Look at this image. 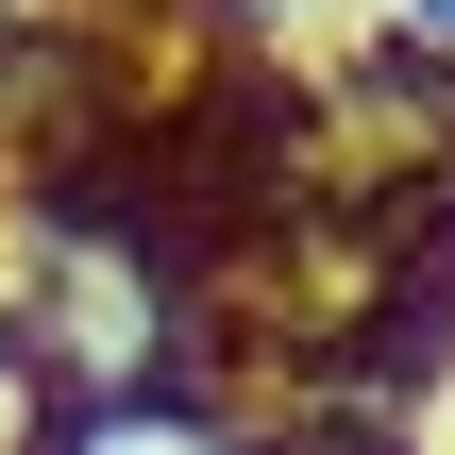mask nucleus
Masks as SVG:
<instances>
[{"instance_id": "39448f33", "label": "nucleus", "mask_w": 455, "mask_h": 455, "mask_svg": "<svg viewBox=\"0 0 455 455\" xmlns=\"http://www.w3.org/2000/svg\"><path fill=\"white\" fill-rule=\"evenodd\" d=\"M34 405L51 388H34V338H17V287H0V439H34Z\"/></svg>"}, {"instance_id": "7ed1b4c3", "label": "nucleus", "mask_w": 455, "mask_h": 455, "mask_svg": "<svg viewBox=\"0 0 455 455\" xmlns=\"http://www.w3.org/2000/svg\"><path fill=\"white\" fill-rule=\"evenodd\" d=\"M270 455H422V405H371V388H304Z\"/></svg>"}, {"instance_id": "423d86ee", "label": "nucleus", "mask_w": 455, "mask_h": 455, "mask_svg": "<svg viewBox=\"0 0 455 455\" xmlns=\"http://www.w3.org/2000/svg\"><path fill=\"white\" fill-rule=\"evenodd\" d=\"M388 34L405 51H455V0H388Z\"/></svg>"}, {"instance_id": "f257e3e1", "label": "nucleus", "mask_w": 455, "mask_h": 455, "mask_svg": "<svg viewBox=\"0 0 455 455\" xmlns=\"http://www.w3.org/2000/svg\"><path fill=\"white\" fill-rule=\"evenodd\" d=\"M17 338H34V388H135V371H203V270L152 203H84V186H34L17 203Z\"/></svg>"}, {"instance_id": "f03ea898", "label": "nucleus", "mask_w": 455, "mask_h": 455, "mask_svg": "<svg viewBox=\"0 0 455 455\" xmlns=\"http://www.w3.org/2000/svg\"><path fill=\"white\" fill-rule=\"evenodd\" d=\"M17 455H270V422L220 371H135V388H51Z\"/></svg>"}, {"instance_id": "20e7f679", "label": "nucleus", "mask_w": 455, "mask_h": 455, "mask_svg": "<svg viewBox=\"0 0 455 455\" xmlns=\"http://www.w3.org/2000/svg\"><path fill=\"white\" fill-rule=\"evenodd\" d=\"M203 17H220V34H270V51H304V34H321L338 0H203Z\"/></svg>"}]
</instances>
